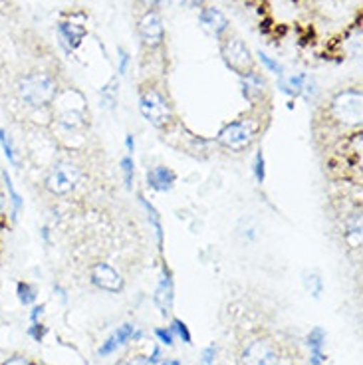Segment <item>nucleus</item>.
<instances>
[{
    "mask_svg": "<svg viewBox=\"0 0 363 365\" xmlns=\"http://www.w3.org/2000/svg\"><path fill=\"white\" fill-rule=\"evenodd\" d=\"M161 359H163V351H161V347L155 346L153 349H151V354H149L143 361H145V365H159L161 364Z\"/></svg>",
    "mask_w": 363,
    "mask_h": 365,
    "instance_id": "nucleus-38",
    "label": "nucleus"
},
{
    "mask_svg": "<svg viewBox=\"0 0 363 365\" xmlns=\"http://www.w3.org/2000/svg\"><path fill=\"white\" fill-rule=\"evenodd\" d=\"M258 129H260V125L256 123L255 119H236V121H230L218 131L217 143L227 151L240 153V151H246L248 147L255 143L256 137H258Z\"/></svg>",
    "mask_w": 363,
    "mask_h": 365,
    "instance_id": "nucleus-5",
    "label": "nucleus"
},
{
    "mask_svg": "<svg viewBox=\"0 0 363 365\" xmlns=\"http://www.w3.org/2000/svg\"><path fill=\"white\" fill-rule=\"evenodd\" d=\"M329 118L342 128L359 129L363 119V93L359 88H345L329 100Z\"/></svg>",
    "mask_w": 363,
    "mask_h": 365,
    "instance_id": "nucleus-2",
    "label": "nucleus"
},
{
    "mask_svg": "<svg viewBox=\"0 0 363 365\" xmlns=\"http://www.w3.org/2000/svg\"><path fill=\"white\" fill-rule=\"evenodd\" d=\"M38 237H40V242H42L46 248L52 247V227H50V225L40 227V230H38Z\"/></svg>",
    "mask_w": 363,
    "mask_h": 365,
    "instance_id": "nucleus-37",
    "label": "nucleus"
},
{
    "mask_svg": "<svg viewBox=\"0 0 363 365\" xmlns=\"http://www.w3.org/2000/svg\"><path fill=\"white\" fill-rule=\"evenodd\" d=\"M153 302L163 318L171 316L173 302H175V280H173V272L171 268L167 266V262H163V266H161L159 280H157V286H155Z\"/></svg>",
    "mask_w": 363,
    "mask_h": 365,
    "instance_id": "nucleus-12",
    "label": "nucleus"
},
{
    "mask_svg": "<svg viewBox=\"0 0 363 365\" xmlns=\"http://www.w3.org/2000/svg\"><path fill=\"white\" fill-rule=\"evenodd\" d=\"M16 98L30 111L50 110L60 91V83L50 72H28L16 82Z\"/></svg>",
    "mask_w": 363,
    "mask_h": 365,
    "instance_id": "nucleus-1",
    "label": "nucleus"
},
{
    "mask_svg": "<svg viewBox=\"0 0 363 365\" xmlns=\"http://www.w3.org/2000/svg\"><path fill=\"white\" fill-rule=\"evenodd\" d=\"M220 58L228 70L235 72L238 78L256 70V58L252 50L246 46L242 38L235 36L230 32L220 40Z\"/></svg>",
    "mask_w": 363,
    "mask_h": 365,
    "instance_id": "nucleus-4",
    "label": "nucleus"
},
{
    "mask_svg": "<svg viewBox=\"0 0 363 365\" xmlns=\"http://www.w3.org/2000/svg\"><path fill=\"white\" fill-rule=\"evenodd\" d=\"M318 93H319L318 83H316V80H314L312 76H308V80H306V83H304V90H302V96H300V98H304L308 103H312V101L316 100V96H318Z\"/></svg>",
    "mask_w": 363,
    "mask_h": 365,
    "instance_id": "nucleus-30",
    "label": "nucleus"
},
{
    "mask_svg": "<svg viewBox=\"0 0 363 365\" xmlns=\"http://www.w3.org/2000/svg\"><path fill=\"white\" fill-rule=\"evenodd\" d=\"M139 2L145 6V10H159L163 4V0H139Z\"/></svg>",
    "mask_w": 363,
    "mask_h": 365,
    "instance_id": "nucleus-40",
    "label": "nucleus"
},
{
    "mask_svg": "<svg viewBox=\"0 0 363 365\" xmlns=\"http://www.w3.org/2000/svg\"><path fill=\"white\" fill-rule=\"evenodd\" d=\"M16 300H19L20 306H24V308L34 306L38 300L36 286L30 284L28 280H19V282H16Z\"/></svg>",
    "mask_w": 363,
    "mask_h": 365,
    "instance_id": "nucleus-22",
    "label": "nucleus"
},
{
    "mask_svg": "<svg viewBox=\"0 0 363 365\" xmlns=\"http://www.w3.org/2000/svg\"><path fill=\"white\" fill-rule=\"evenodd\" d=\"M54 294L62 300V304H66L68 302V292H66V288L62 286V284H54Z\"/></svg>",
    "mask_w": 363,
    "mask_h": 365,
    "instance_id": "nucleus-41",
    "label": "nucleus"
},
{
    "mask_svg": "<svg viewBox=\"0 0 363 365\" xmlns=\"http://www.w3.org/2000/svg\"><path fill=\"white\" fill-rule=\"evenodd\" d=\"M256 56H258V62L264 66V70H266V72L274 73L276 78H280V76H284V73H286L284 66H282L280 62H278L276 58H272L270 54H266V52H262V50H260V52H258Z\"/></svg>",
    "mask_w": 363,
    "mask_h": 365,
    "instance_id": "nucleus-26",
    "label": "nucleus"
},
{
    "mask_svg": "<svg viewBox=\"0 0 363 365\" xmlns=\"http://www.w3.org/2000/svg\"><path fill=\"white\" fill-rule=\"evenodd\" d=\"M159 365H181V361H179V359H175V357H171V359H161V364Z\"/></svg>",
    "mask_w": 363,
    "mask_h": 365,
    "instance_id": "nucleus-43",
    "label": "nucleus"
},
{
    "mask_svg": "<svg viewBox=\"0 0 363 365\" xmlns=\"http://www.w3.org/2000/svg\"><path fill=\"white\" fill-rule=\"evenodd\" d=\"M252 175L258 185H264L266 181V157H264L262 149H256L255 161H252Z\"/></svg>",
    "mask_w": 363,
    "mask_h": 365,
    "instance_id": "nucleus-28",
    "label": "nucleus"
},
{
    "mask_svg": "<svg viewBox=\"0 0 363 365\" xmlns=\"http://www.w3.org/2000/svg\"><path fill=\"white\" fill-rule=\"evenodd\" d=\"M0 365H36L34 359H30L28 356H10L6 357Z\"/></svg>",
    "mask_w": 363,
    "mask_h": 365,
    "instance_id": "nucleus-36",
    "label": "nucleus"
},
{
    "mask_svg": "<svg viewBox=\"0 0 363 365\" xmlns=\"http://www.w3.org/2000/svg\"><path fill=\"white\" fill-rule=\"evenodd\" d=\"M0 179H2V187H4V195H6V210H9V219L12 225H16L20 215L24 212V197L19 191L16 182L12 179L9 169H0Z\"/></svg>",
    "mask_w": 363,
    "mask_h": 365,
    "instance_id": "nucleus-13",
    "label": "nucleus"
},
{
    "mask_svg": "<svg viewBox=\"0 0 363 365\" xmlns=\"http://www.w3.org/2000/svg\"><path fill=\"white\" fill-rule=\"evenodd\" d=\"M199 24L210 38H215L218 42L230 32V20L227 19V14L213 4H205L199 10Z\"/></svg>",
    "mask_w": 363,
    "mask_h": 365,
    "instance_id": "nucleus-11",
    "label": "nucleus"
},
{
    "mask_svg": "<svg viewBox=\"0 0 363 365\" xmlns=\"http://www.w3.org/2000/svg\"><path fill=\"white\" fill-rule=\"evenodd\" d=\"M90 282L101 292L119 294L126 288V280L116 266L109 262H96L90 270Z\"/></svg>",
    "mask_w": 363,
    "mask_h": 365,
    "instance_id": "nucleus-10",
    "label": "nucleus"
},
{
    "mask_svg": "<svg viewBox=\"0 0 363 365\" xmlns=\"http://www.w3.org/2000/svg\"><path fill=\"white\" fill-rule=\"evenodd\" d=\"M344 238L352 248L362 247V212H352V217L345 222Z\"/></svg>",
    "mask_w": 363,
    "mask_h": 365,
    "instance_id": "nucleus-21",
    "label": "nucleus"
},
{
    "mask_svg": "<svg viewBox=\"0 0 363 365\" xmlns=\"http://www.w3.org/2000/svg\"><path fill=\"white\" fill-rule=\"evenodd\" d=\"M118 93H119V78H111L106 86H101V108L106 110H113L116 103H118Z\"/></svg>",
    "mask_w": 363,
    "mask_h": 365,
    "instance_id": "nucleus-23",
    "label": "nucleus"
},
{
    "mask_svg": "<svg viewBox=\"0 0 363 365\" xmlns=\"http://www.w3.org/2000/svg\"><path fill=\"white\" fill-rule=\"evenodd\" d=\"M302 282H304L306 292H308L312 298H316V300H318L319 296H322V292H324L322 276H319L316 270H306V272H304V278H302Z\"/></svg>",
    "mask_w": 363,
    "mask_h": 365,
    "instance_id": "nucleus-24",
    "label": "nucleus"
},
{
    "mask_svg": "<svg viewBox=\"0 0 363 365\" xmlns=\"http://www.w3.org/2000/svg\"><path fill=\"white\" fill-rule=\"evenodd\" d=\"M82 181L80 167L72 161H56L44 179V189L54 197H66L78 189Z\"/></svg>",
    "mask_w": 363,
    "mask_h": 365,
    "instance_id": "nucleus-6",
    "label": "nucleus"
},
{
    "mask_svg": "<svg viewBox=\"0 0 363 365\" xmlns=\"http://www.w3.org/2000/svg\"><path fill=\"white\" fill-rule=\"evenodd\" d=\"M169 329L173 331V336L175 338H179L183 341V344H187V346H191L193 344V336H191V329H189V326L183 322V319L179 318H173L171 319V326H169Z\"/></svg>",
    "mask_w": 363,
    "mask_h": 365,
    "instance_id": "nucleus-27",
    "label": "nucleus"
},
{
    "mask_svg": "<svg viewBox=\"0 0 363 365\" xmlns=\"http://www.w3.org/2000/svg\"><path fill=\"white\" fill-rule=\"evenodd\" d=\"M133 331H136V326L133 324H121L111 336H109L103 344L100 346V349H98V356L100 357H108L111 356V354H116L119 347H123L126 344H129L131 341V338H133Z\"/></svg>",
    "mask_w": 363,
    "mask_h": 365,
    "instance_id": "nucleus-17",
    "label": "nucleus"
},
{
    "mask_svg": "<svg viewBox=\"0 0 363 365\" xmlns=\"http://www.w3.org/2000/svg\"><path fill=\"white\" fill-rule=\"evenodd\" d=\"M238 83H240V93L248 103L255 106L262 100L264 91H266V78L258 70L238 78Z\"/></svg>",
    "mask_w": 363,
    "mask_h": 365,
    "instance_id": "nucleus-15",
    "label": "nucleus"
},
{
    "mask_svg": "<svg viewBox=\"0 0 363 365\" xmlns=\"http://www.w3.org/2000/svg\"><path fill=\"white\" fill-rule=\"evenodd\" d=\"M26 336L32 341H36V344H42L48 336V326H46L44 322H34V324H30L26 329Z\"/></svg>",
    "mask_w": 363,
    "mask_h": 365,
    "instance_id": "nucleus-29",
    "label": "nucleus"
},
{
    "mask_svg": "<svg viewBox=\"0 0 363 365\" xmlns=\"http://www.w3.org/2000/svg\"><path fill=\"white\" fill-rule=\"evenodd\" d=\"M137 34L147 50H159L165 44V26L159 10H145L137 22Z\"/></svg>",
    "mask_w": 363,
    "mask_h": 365,
    "instance_id": "nucleus-8",
    "label": "nucleus"
},
{
    "mask_svg": "<svg viewBox=\"0 0 363 365\" xmlns=\"http://www.w3.org/2000/svg\"><path fill=\"white\" fill-rule=\"evenodd\" d=\"M123 145H126L128 155L133 157V153H136V137L131 135V133H128V135H126V139H123Z\"/></svg>",
    "mask_w": 363,
    "mask_h": 365,
    "instance_id": "nucleus-39",
    "label": "nucleus"
},
{
    "mask_svg": "<svg viewBox=\"0 0 363 365\" xmlns=\"http://www.w3.org/2000/svg\"><path fill=\"white\" fill-rule=\"evenodd\" d=\"M119 171L123 177V185L126 189H133V182H136V159L131 155H123L119 159Z\"/></svg>",
    "mask_w": 363,
    "mask_h": 365,
    "instance_id": "nucleus-25",
    "label": "nucleus"
},
{
    "mask_svg": "<svg viewBox=\"0 0 363 365\" xmlns=\"http://www.w3.org/2000/svg\"><path fill=\"white\" fill-rule=\"evenodd\" d=\"M137 201L141 205V209L145 210L147 220L151 225V230L155 232V240H157V250L163 252L165 247V230H163V220H161V212L157 210L153 202L147 199L143 192H137Z\"/></svg>",
    "mask_w": 363,
    "mask_h": 365,
    "instance_id": "nucleus-16",
    "label": "nucleus"
},
{
    "mask_svg": "<svg viewBox=\"0 0 363 365\" xmlns=\"http://www.w3.org/2000/svg\"><path fill=\"white\" fill-rule=\"evenodd\" d=\"M240 365H280V351L270 339H250L240 351Z\"/></svg>",
    "mask_w": 363,
    "mask_h": 365,
    "instance_id": "nucleus-9",
    "label": "nucleus"
},
{
    "mask_svg": "<svg viewBox=\"0 0 363 365\" xmlns=\"http://www.w3.org/2000/svg\"><path fill=\"white\" fill-rule=\"evenodd\" d=\"M129 64H131V54L126 48H118V78L128 73Z\"/></svg>",
    "mask_w": 363,
    "mask_h": 365,
    "instance_id": "nucleus-31",
    "label": "nucleus"
},
{
    "mask_svg": "<svg viewBox=\"0 0 363 365\" xmlns=\"http://www.w3.org/2000/svg\"><path fill=\"white\" fill-rule=\"evenodd\" d=\"M46 314V304H34V306H30V312H28V319H30V324H34V322H42Z\"/></svg>",
    "mask_w": 363,
    "mask_h": 365,
    "instance_id": "nucleus-35",
    "label": "nucleus"
},
{
    "mask_svg": "<svg viewBox=\"0 0 363 365\" xmlns=\"http://www.w3.org/2000/svg\"><path fill=\"white\" fill-rule=\"evenodd\" d=\"M0 151H2L6 163H9L12 169H20V165H22V155H20L19 145H16L12 133H10L6 128H2V125H0Z\"/></svg>",
    "mask_w": 363,
    "mask_h": 365,
    "instance_id": "nucleus-20",
    "label": "nucleus"
},
{
    "mask_svg": "<svg viewBox=\"0 0 363 365\" xmlns=\"http://www.w3.org/2000/svg\"><path fill=\"white\" fill-rule=\"evenodd\" d=\"M171 2L175 6L185 10H200L207 4V0H171Z\"/></svg>",
    "mask_w": 363,
    "mask_h": 365,
    "instance_id": "nucleus-33",
    "label": "nucleus"
},
{
    "mask_svg": "<svg viewBox=\"0 0 363 365\" xmlns=\"http://www.w3.org/2000/svg\"><path fill=\"white\" fill-rule=\"evenodd\" d=\"M4 215H6V195L0 189V219H4Z\"/></svg>",
    "mask_w": 363,
    "mask_h": 365,
    "instance_id": "nucleus-42",
    "label": "nucleus"
},
{
    "mask_svg": "<svg viewBox=\"0 0 363 365\" xmlns=\"http://www.w3.org/2000/svg\"><path fill=\"white\" fill-rule=\"evenodd\" d=\"M145 185L155 192H169L177 185V173L167 165H157L147 169Z\"/></svg>",
    "mask_w": 363,
    "mask_h": 365,
    "instance_id": "nucleus-14",
    "label": "nucleus"
},
{
    "mask_svg": "<svg viewBox=\"0 0 363 365\" xmlns=\"http://www.w3.org/2000/svg\"><path fill=\"white\" fill-rule=\"evenodd\" d=\"M137 108H139L141 118L155 129H167L175 119L171 101L157 88H143L139 93Z\"/></svg>",
    "mask_w": 363,
    "mask_h": 365,
    "instance_id": "nucleus-3",
    "label": "nucleus"
},
{
    "mask_svg": "<svg viewBox=\"0 0 363 365\" xmlns=\"http://www.w3.org/2000/svg\"><path fill=\"white\" fill-rule=\"evenodd\" d=\"M155 339H157L161 346H167V347H173V344H175V336H173V331L169 328L155 329Z\"/></svg>",
    "mask_w": 363,
    "mask_h": 365,
    "instance_id": "nucleus-32",
    "label": "nucleus"
},
{
    "mask_svg": "<svg viewBox=\"0 0 363 365\" xmlns=\"http://www.w3.org/2000/svg\"><path fill=\"white\" fill-rule=\"evenodd\" d=\"M215 357H217V346L210 344L203 349L200 354V364L199 365H215Z\"/></svg>",
    "mask_w": 363,
    "mask_h": 365,
    "instance_id": "nucleus-34",
    "label": "nucleus"
},
{
    "mask_svg": "<svg viewBox=\"0 0 363 365\" xmlns=\"http://www.w3.org/2000/svg\"><path fill=\"white\" fill-rule=\"evenodd\" d=\"M56 36H58L60 48L68 56H72L88 36V19H86V14L83 12H72V14L62 16L56 24Z\"/></svg>",
    "mask_w": 363,
    "mask_h": 365,
    "instance_id": "nucleus-7",
    "label": "nucleus"
},
{
    "mask_svg": "<svg viewBox=\"0 0 363 365\" xmlns=\"http://www.w3.org/2000/svg\"><path fill=\"white\" fill-rule=\"evenodd\" d=\"M308 80V73L298 72V73H284L278 78V90L284 93V96H288L290 100H296L302 96V90H304V83Z\"/></svg>",
    "mask_w": 363,
    "mask_h": 365,
    "instance_id": "nucleus-19",
    "label": "nucleus"
},
{
    "mask_svg": "<svg viewBox=\"0 0 363 365\" xmlns=\"http://www.w3.org/2000/svg\"><path fill=\"white\" fill-rule=\"evenodd\" d=\"M306 346L310 349V365H324L326 364V351H324V346H326V329L316 328L310 329V334L306 336Z\"/></svg>",
    "mask_w": 363,
    "mask_h": 365,
    "instance_id": "nucleus-18",
    "label": "nucleus"
}]
</instances>
